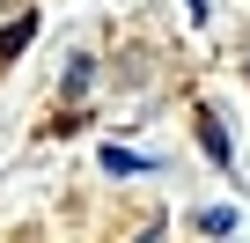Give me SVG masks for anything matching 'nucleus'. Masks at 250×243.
Returning a JSON list of instances; mask_svg holds the SVG:
<instances>
[{
	"instance_id": "nucleus-1",
	"label": "nucleus",
	"mask_w": 250,
	"mask_h": 243,
	"mask_svg": "<svg viewBox=\"0 0 250 243\" xmlns=\"http://www.w3.org/2000/svg\"><path fill=\"white\" fill-rule=\"evenodd\" d=\"M199 140H206L213 162H228V133H221V118H213V110H199Z\"/></svg>"
},
{
	"instance_id": "nucleus-2",
	"label": "nucleus",
	"mask_w": 250,
	"mask_h": 243,
	"mask_svg": "<svg viewBox=\"0 0 250 243\" xmlns=\"http://www.w3.org/2000/svg\"><path fill=\"white\" fill-rule=\"evenodd\" d=\"M140 243H155V236H140Z\"/></svg>"
}]
</instances>
